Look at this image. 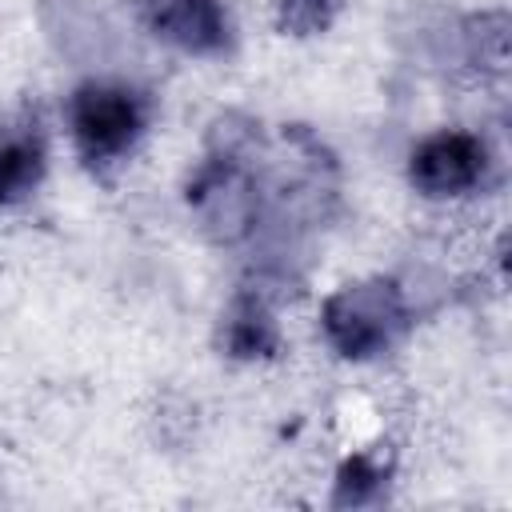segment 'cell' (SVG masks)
<instances>
[{"mask_svg": "<svg viewBox=\"0 0 512 512\" xmlns=\"http://www.w3.org/2000/svg\"><path fill=\"white\" fill-rule=\"evenodd\" d=\"M380 488H384V468L376 460H368V456H352L340 468L332 504H368V500L380 496Z\"/></svg>", "mask_w": 512, "mask_h": 512, "instance_id": "cell-7", "label": "cell"}, {"mask_svg": "<svg viewBox=\"0 0 512 512\" xmlns=\"http://www.w3.org/2000/svg\"><path fill=\"white\" fill-rule=\"evenodd\" d=\"M44 176V144L28 132H12L0 140V204L24 200Z\"/></svg>", "mask_w": 512, "mask_h": 512, "instance_id": "cell-5", "label": "cell"}, {"mask_svg": "<svg viewBox=\"0 0 512 512\" xmlns=\"http://www.w3.org/2000/svg\"><path fill=\"white\" fill-rule=\"evenodd\" d=\"M336 8H340V0H280V28L296 32V36L320 32L332 24Z\"/></svg>", "mask_w": 512, "mask_h": 512, "instance_id": "cell-8", "label": "cell"}, {"mask_svg": "<svg viewBox=\"0 0 512 512\" xmlns=\"http://www.w3.org/2000/svg\"><path fill=\"white\" fill-rule=\"evenodd\" d=\"M484 168H488V152L476 136L436 132L412 152L408 176L424 196H460L480 184Z\"/></svg>", "mask_w": 512, "mask_h": 512, "instance_id": "cell-3", "label": "cell"}, {"mask_svg": "<svg viewBox=\"0 0 512 512\" xmlns=\"http://www.w3.org/2000/svg\"><path fill=\"white\" fill-rule=\"evenodd\" d=\"M408 324L404 296L392 280L348 284L324 304V332L332 348L348 360H368L384 352Z\"/></svg>", "mask_w": 512, "mask_h": 512, "instance_id": "cell-1", "label": "cell"}, {"mask_svg": "<svg viewBox=\"0 0 512 512\" xmlns=\"http://www.w3.org/2000/svg\"><path fill=\"white\" fill-rule=\"evenodd\" d=\"M224 344L232 356H268L276 352V324L264 312V304L256 300H236V308L228 312V328H224Z\"/></svg>", "mask_w": 512, "mask_h": 512, "instance_id": "cell-6", "label": "cell"}, {"mask_svg": "<svg viewBox=\"0 0 512 512\" xmlns=\"http://www.w3.org/2000/svg\"><path fill=\"white\" fill-rule=\"evenodd\" d=\"M148 28L196 56L224 52L228 44V16L220 0H148Z\"/></svg>", "mask_w": 512, "mask_h": 512, "instance_id": "cell-4", "label": "cell"}, {"mask_svg": "<svg viewBox=\"0 0 512 512\" xmlns=\"http://www.w3.org/2000/svg\"><path fill=\"white\" fill-rule=\"evenodd\" d=\"M72 136L88 164H108L124 156L140 128H144V104L136 92L116 84H84L72 96Z\"/></svg>", "mask_w": 512, "mask_h": 512, "instance_id": "cell-2", "label": "cell"}]
</instances>
